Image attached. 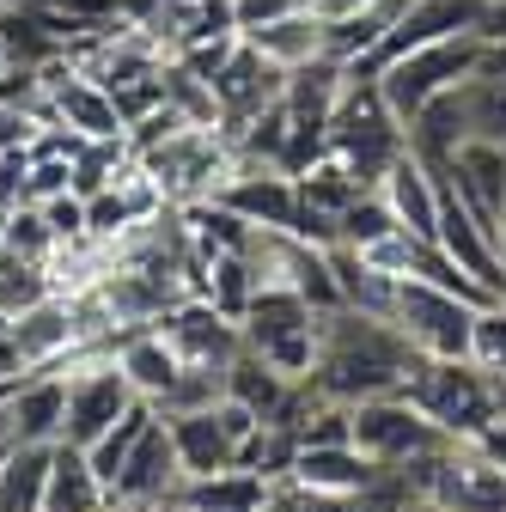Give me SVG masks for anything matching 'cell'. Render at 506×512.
I'll use <instances>...</instances> for the list:
<instances>
[{"label": "cell", "mask_w": 506, "mask_h": 512, "mask_svg": "<svg viewBox=\"0 0 506 512\" xmlns=\"http://www.w3.org/2000/svg\"><path fill=\"white\" fill-rule=\"evenodd\" d=\"M415 348L403 342L397 324L385 317H366L354 305H336L318 317V360H311L305 384L318 391L324 403H366V397H385V391H403V378L415 372Z\"/></svg>", "instance_id": "cell-1"}, {"label": "cell", "mask_w": 506, "mask_h": 512, "mask_svg": "<svg viewBox=\"0 0 506 512\" xmlns=\"http://www.w3.org/2000/svg\"><path fill=\"white\" fill-rule=\"evenodd\" d=\"M403 397L446 439H482V427L506 409L500 378H488L476 360H427V354L403 378Z\"/></svg>", "instance_id": "cell-2"}, {"label": "cell", "mask_w": 506, "mask_h": 512, "mask_svg": "<svg viewBox=\"0 0 506 512\" xmlns=\"http://www.w3.org/2000/svg\"><path fill=\"white\" fill-rule=\"evenodd\" d=\"M330 153L360 177V183H372L378 189V177H385L403 153H409V128L397 122V110L378 98V86L372 80H354L348 74V92H342V104H336V116H330Z\"/></svg>", "instance_id": "cell-3"}, {"label": "cell", "mask_w": 506, "mask_h": 512, "mask_svg": "<svg viewBox=\"0 0 506 512\" xmlns=\"http://www.w3.org/2000/svg\"><path fill=\"white\" fill-rule=\"evenodd\" d=\"M318 317L324 311L293 287H257L238 311V330H244L250 354H263L287 378H305L311 360H318Z\"/></svg>", "instance_id": "cell-4"}, {"label": "cell", "mask_w": 506, "mask_h": 512, "mask_svg": "<svg viewBox=\"0 0 506 512\" xmlns=\"http://www.w3.org/2000/svg\"><path fill=\"white\" fill-rule=\"evenodd\" d=\"M415 494H427L439 512H506V464L482 452V439H446L433 458L397 470Z\"/></svg>", "instance_id": "cell-5"}, {"label": "cell", "mask_w": 506, "mask_h": 512, "mask_svg": "<svg viewBox=\"0 0 506 512\" xmlns=\"http://www.w3.org/2000/svg\"><path fill=\"white\" fill-rule=\"evenodd\" d=\"M476 49H482V37H439V43H415V49L391 55L385 68L372 74V86H378V98L397 110V122L409 128V116H415L421 104H433L439 92H452V86H464V80H470Z\"/></svg>", "instance_id": "cell-6"}, {"label": "cell", "mask_w": 506, "mask_h": 512, "mask_svg": "<svg viewBox=\"0 0 506 512\" xmlns=\"http://www.w3.org/2000/svg\"><path fill=\"white\" fill-rule=\"evenodd\" d=\"M391 324L403 330V342L427 360H470V324H476V299L439 287V281H397V305Z\"/></svg>", "instance_id": "cell-7"}, {"label": "cell", "mask_w": 506, "mask_h": 512, "mask_svg": "<svg viewBox=\"0 0 506 512\" xmlns=\"http://www.w3.org/2000/svg\"><path fill=\"white\" fill-rule=\"evenodd\" d=\"M348 439L378 464V470H409L421 458H433L446 433H439L403 391H385V397H366L348 409Z\"/></svg>", "instance_id": "cell-8"}, {"label": "cell", "mask_w": 506, "mask_h": 512, "mask_svg": "<svg viewBox=\"0 0 506 512\" xmlns=\"http://www.w3.org/2000/svg\"><path fill=\"white\" fill-rule=\"evenodd\" d=\"M135 403L141 397H135L129 372L116 366V354H80V360H68V421H61V439L92 445L98 433H110Z\"/></svg>", "instance_id": "cell-9"}, {"label": "cell", "mask_w": 506, "mask_h": 512, "mask_svg": "<svg viewBox=\"0 0 506 512\" xmlns=\"http://www.w3.org/2000/svg\"><path fill=\"white\" fill-rule=\"evenodd\" d=\"M43 128H68L74 141H129L116 92L74 68H43Z\"/></svg>", "instance_id": "cell-10"}, {"label": "cell", "mask_w": 506, "mask_h": 512, "mask_svg": "<svg viewBox=\"0 0 506 512\" xmlns=\"http://www.w3.org/2000/svg\"><path fill=\"white\" fill-rule=\"evenodd\" d=\"M159 336L177 348L183 366H232V354L244 348V330H238V317L202 293H183L165 317H159Z\"/></svg>", "instance_id": "cell-11"}, {"label": "cell", "mask_w": 506, "mask_h": 512, "mask_svg": "<svg viewBox=\"0 0 506 512\" xmlns=\"http://www.w3.org/2000/svg\"><path fill=\"white\" fill-rule=\"evenodd\" d=\"M183 488V464H177V445H171V427L165 415H153V427L135 439V452L122 458L116 482H110V506H135V512H153V506H171Z\"/></svg>", "instance_id": "cell-12"}, {"label": "cell", "mask_w": 506, "mask_h": 512, "mask_svg": "<svg viewBox=\"0 0 506 512\" xmlns=\"http://www.w3.org/2000/svg\"><path fill=\"white\" fill-rule=\"evenodd\" d=\"M7 342L25 366H68L86 354V324H80V305L74 293H49L31 311H19L7 324Z\"/></svg>", "instance_id": "cell-13"}, {"label": "cell", "mask_w": 506, "mask_h": 512, "mask_svg": "<svg viewBox=\"0 0 506 512\" xmlns=\"http://www.w3.org/2000/svg\"><path fill=\"white\" fill-rule=\"evenodd\" d=\"M446 189H458V202L482 220V226H506V147L494 141H464L446 165L433 171Z\"/></svg>", "instance_id": "cell-14"}, {"label": "cell", "mask_w": 506, "mask_h": 512, "mask_svg": "<svg viewBox=\"0 0 506 512\" xmlns=\"http://www.w3.org/2000/svg\"><path fill=\"white\" fill-rule=\"evenodd\" d=\"M482 13H488V0H409V13L397 19V31L378 43V55L366 61V68L354 80H372L378 68H385L391 55L415 49V43H439V37H476L482 31Z\"/></svg>", "instance_id": "cell-15"}, {"label": "cell", "mask_w": 506, "mask_h": 512, "mask_svg": "<svg viewBox=\"0 0 506 512\" xmlns=\"http://www.w3.org/2000/svg\"><path fill=\"white\" fill-rule=\"evenodd\" d=\"M433 244L446 250L470 281H482V287L494 293V281H500V269H506V256H500V232H494V226H482V220L458 202V189H446V183H439V226H433Z\"/></svg>", "instance_id": "cell-16"}, {"label": "cell", "mask_w": 506, "mask_h": 512, "mask_svg": "<svg viewBox=\"0 0 506 512\" xmlns=\"http://www.w3.org/2000/svg\"><path fill=\"white\" fill-rule=\"evenodd\" d=\"M0 403H7L13 427L25 445H55L61 439V421H68V366H31L19 372L7 391H0Z\"/></svg>", "instance_id": "cell-17"}, {"label": "cell", "mask_w": 506, "mask_h": 512, "mask_svg": "<svg viewBox=\"0 0 506 512\" xmlns=\"http://www.w3.org/2000/svg\"><path fill=\"white\" fill-rule=\"evenodd\" d=\"M378 476L385 470H378L354 439H311V445H299V458L287 470V482L336 494V500H360L366 488H378Z\"/></svg>", "instance_id": "cell-18"}, {"label": "cell", "mask_w": 506, "mask_h": 512, "mask_svg": "<svg viewBox=\"0 0 506 512\" xmlns=\"http://www.w3.org/2000/svg\"><path fill=\"white\" fill-rule=\"evenodd\" d=\"M165 427H171V445H177L183 476H214V470H232L244 458V439L226 427L220 403L214 409H196V415H165Z\"/></svg>", "instance_id": "cell-19"}, {"label": "cell", "mask_w": 506, "mask_h": 512, "mask_svg": "<svg viewBox=\"0 0 506 512\" xmlns=\"http://www.w3.org/2000/svg\"><path fill=\"white\" fill-rule=\"evenodd\" d=\"M269 494H275V476L232 464V470H214V476H183L171 506H183V512H263Z\"/></svg>", "instance_id": "cell-20"}, {"label": "cell", "mask_w": 506, "mask_h": 512, "mask_svg": "<svg viewBox=\"0 0 506 512\" xmlns=\"http://www.w3.org/2000/svg\"><path fill=\"white\" fill-rule=\"evenodd\" d=\"M43 512H110V488L92 470L86 445L55 439L49 445V488H43Z\"/></svg>", "instance_id": "cell-21"}, {"label": "cell", "mask_w": 506, "mask_h": 512, "mask_svg": "<svg viewBox=\"0 0 506 512\" xmlns=\"http://www.w3.org/2000/svg\"><path fill=\"white\" fill-rule=\"evenodd\" d=\"M378 196H385V208L397 214L403 232L433 238V226H439V177H433L415 153H403L385 177H378Z\"/></svg>", "instance_id": "cell-22"}, {"label": "cell", "mask_w": 506, "mask_h": 512, "mask_svg": "<svg viewBox=\"0 0 506 512\" xmlns=\"http://www.w3.org/2000/svg\"><path fill=\"white\" fill-rule=\"evenodd\" d=\"M299 384H305V378H287L281 366H269L263 354H250V348H238L232 366H226V397L244 403L257 421H281L287 403L299 397Z\"/></svg>", "instance_id": "cell-23"}, {"label": "cell", "mask_w": 506, "mask_h": 512, "mask_svg": "<svg viewBox=\"0 0 506 512\" xmlns=\"http://www.w3.org/2000/svg\"><path fill=\"white\" fill-rule=\"evenodd\" d=\"M110 354H116V366H122V372H129L135 397H141V403H153V409L171 397V384H177V372H183L177 348H171L159 330H129Z\"/></svg>", "instance_id": "cell-24"}, {"label": "cell", "mask_w": 506, "mask_h": 512, "mask_svg": "<svg viewBox=\"0 0 506 512\" xmlns=\"http://www.w3.org/2000/svg\"><path fill=\"white\" fill-rule=\"evenodd\" d=\"M238 37L257 55H269L275 68H305V61L324 55V13H287V19H269V25H250Z\"/></svg>", "instance_id": "cell-25"}, {"label": "cell", "mask_w": 506, "mask_h": 512, "mask_svg": "<svg viewBox=\"0 0 506 512\" xmlns=\"http://www.w3.org/2000/svg\"><path fill=\"white\" fill-rule=\"evenodd\" d=\"M55 293V281H49V263L43 256H25V250H13V244H0V317H13L19 311H31L37 299H49Z\"/></svg>", "instance_id": "cell-26"}, {"label": "cell", "mask_w": 506, "mask_h": 512, "mask_svg": "<svg viewBox=\"0 0 506 512\" xmlns=\"http://www.w3.org/2000/svg\"><path fill=\"white\" fill-rule=\"evenodd\" d=\"M43 488H49V445H19L0 464V512H43Z\"/></svg>", "instance_id": "cell-27"}, {"label": "cell", "mask_w": 506, "mask_h": 512, "mask_svg": "<svg viewBox=\"0 0 506 512\" xmlns=\"http://www.w3.org/2000/svg\"><path fill=\"white\" fill-rule=\"evenodd\" d=\"M153 415H159L153 403H135L129 415H122V421L110 427V433H98V439L86 445V458H92V470L104 476V488L116 482V470H122V458H129V452H135V439H141V433L153 427Z\"/></svg>", "instance_id": "cell-28"}, {"label": "cell", "mask_w": 506, "mask_h": 512, "mask_svg": "<svg viewBox=\"0 0 506 512\" xmlns=\"http://www.w3.org/2000/svg\"><path fill=\"white\" fill-rule=\"evenodd\" d=\"M464 110H470V141L506 147V86L500 80H464Z\"/></svg>", "instance_id": "cell-29"}, {"label": "cell", "mask_w": 506, "mask_h": 512, "mask_svg": "<svg viewBox=\"0 0 506 512\" xmlns=\"http://www.w3.org/2000/svg\"><path fill=\"white\" fill-rule=\"evenodd\" d=\"M470 360H476L488 378L506 384V305H500V299L476 305V324H470Z\"/></svg>", "instance_id": "cell-30"}, {"label": "cell", "mask_w": 506, "mask_h": 512, "mask_svg": "<svg viewBox=\"0 0 506 512\" xmlns=\"http://www.w3.org/2000/svg\"><path fill=\"white\" fill-rule=\"evenodd\" d=\"M385 232H397V214L385 208V196H378V189H366V196L336 220V244H372V238H385Z\"/></svg>", "instance_id": "cell-31"}, {"label": "cell", "mask_w": 506, "mask_h": 512, "mask_svg": "<svg viewBox=\"0 0 506 512\" xmlns=\"http://www.w3.org/2000/svg\"><path fill=\"white\" fill-rule=\"evenodd\" d=\"M476 80H500L506 86V37H482V49H476V68H470Z\"/></svg>", "instance_id": "cell-32"}, {"label": "cell", "mask_w": 506, "mask_h": 512, "mask_svg": "<svg viewBox=\"0 0 506 512\" xmlns=\"http://www.w3.org/2000/svg\"><path fill=\"white\" fill-rule=\"evenodd\" d=\"M482 452H488L494 464H506V409H500V415L482 427Z\"/></svg>", "instance_id": "cell-33"}, {"label": "cell", "mask_w": 506, "mask_h": 512, "mask_svg": "<svg viewBox=\"0 0 506 512\" xmlns=\"http://www.w3.org/2000/svg\"><path fill=\"white\" fill-rule=\"evenodd\" d=\"M19 445H25V439H19V427H13V415H7V403H0V464H7Z\"/></svg>", "instance_id": "cell-34"}, {"label": "cell", "mask_w": 506, "mask_h": 512, "mask_svg": "<svg viewBox=\"0 0 506 512\" xmlns=\"http://www.w3.org/2000/svg\"><path fill=\"white\" fill-rule=\"evenodd\" d=\"M476 37H506V0H488V13H482V31Z\"/></svg>", "instance_id": "cell-35"}, {"label": "cell", "mask_w": 506, "mask_h": 512, "mask_svg": "<svg viewBox=\"0 0 506 512\" xmlns=\"http://www.w3.org/2000/svg\"><path fill=\"white\" fill-rule=\"evenodd\" d=\"M360 7H372V0H318L324 19H342V13H360Z\"/></svg>", "instance_id": "cell-36"}, {"label": "cell", "mask_w": 506, "mask_h": 512, "mask_svg": "<svg viewBox=\"0 0 506 512\" xmlns=\"http://www.w3.org/2000/svg\"><path fill=\"white\" fill-rule=\"evenodd\" d=\"M13 68V55H7V37H0V74H7Z\"/></svg>", "instance_id": "cell-37"}, {"label": "cell", "mask_w": 506, "mask_h": 512, "mask_svg": "<svg viewBox=\"0 0 506 512\" xmlns=\"http://www.w3.org/2000/svg\"><path fill=\"white\" fill-rule=\"evenodd\" d=\"M494 299H500V305H506V269H500V281H494Z\"/></svg>", "instance_id": "cell-38"}, {"label": "cell", "mask_w": 506, "mask_h": 512, "mask_svg": "<svg viewBox=\"0 0 506 512\" xmlns=\"http://www.w3.org/2000/svg\"><path fill=\"white\" fill-rule=\"evenodd\" d=\"M153 512H183V506H153Z\"/></svg>", "instance_id": "cell-39"}, {"label": "cell", "mask_w": 506, "mask_h": 512, "mask_svg": "<svg viewBox=\"0 0 506 512\" xmlns=\"http://www.w3.org/2000/svg\"><path fill=\"white\" fill-rule=\"evenodd\" d=\"M500 256H506V226H500Z\"/></svg>", "instance_id": "cell-40"}]
</instances>
